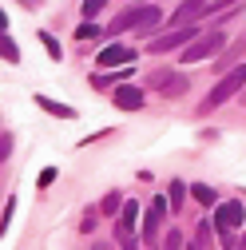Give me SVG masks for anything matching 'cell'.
<instances>
[{
    "label": "cell",
    "instance_id": "7",
    "mask_svg": "<svg viewBox=\"0 0 246 250\" xmlns=\"http://www.w3.org/2000/svg\"><path fill=\"white\" fill-rule=\"evenodd\" d=\"M206 4H210V0H183V8H179V12H171V24L179 28V24L203 20V16H206Z\"/></svg>",
    "mask_w": 246,
    "mask_h": 250
},
{
    "label": "cell",
    "instance_id": "3",
    "mask_svg": "<svg viewBox=\"0 0 246 250\" xmlns=\"http://www.w3.org/2000/svg\"><path fill=\"white\" fill-rule=\"evenodd\" d=\"M242 218H246V210H242V203H219V214H214V227H219V242L223 246H238L234 242V230L242 227Z\"/></svg>",
    "mask_w": 246,
    "mask_h": 250
},
{
    "label": "cell",
    "instance_id": "19",
    "mask_svg": "<svg viewBox=\"0 0 246 250\" xmlns=\"http://www.w3.org/2000/svg\"><path fill=\"white\" fill-rule=\"evenodd\" d=\"M103 12V0H83V16H100Z\"/></svg>",
    "mask_w": 246,
    "mask_h": 250
},
{
    "label": "cell",
    "instance_id": "12",
    "mask_svg": "<svg viewBox=\"0 0 246 250\" xmlns=\"http://www.w3.org/2000/svg\"><path fill=\"white\" fill-rule=\"evenodd\" d=\"M36 104H40V107H44L48 115H56V119H76V111H72V107H64V104H56V100H48V96H40Z\"/></svg>",
    "mask_w": 246,
    "mask_h": 250
},
{
    "label": "cell",
    "instance_id": "25",
    "mask_svg": "<svg viewBox=\"0 0 246 250\" xmlns=\"http://www.w3.org/2000/svg\"><path fill=\"white\" fill-rule=\"evenodd\" d=\"M242 246H246V238H242Z\"/></svg>",
    "mask_w": 246,
    "mask_h": 250
},
{
    "label": "cell",
    "instance_id": "10",
    "mask_svg": "<svg viewBox=\"0 0 246 250\" xmlns=\"http://www.w3.org/2000/svg\"><path fill=\"white\" fill-rule=\"evenodd\" d=\"M135 218H139V207L135 203H123V214H119V242L123 246H131V230H135Z\"/></svg>",
    "mask_w": 246,
    "mask_h": 250
},
{
    "label": "cell",
    "instance_id": "9",
    "mask_svg": "<svg viewBox=\"0 0 246 250\" xmlns=\"http://www.w3.org/2000/svg\"><path fill=\"white\" fill-rule=\"evenodd\" d=\"M135 60V48H123V44H111L100 52V68H115V64H131Z\"/></svg>",
    "mask_w": 246,
    "mask_h": 250
},
{
    "label": "cell",
    "instance_id": "11",
    "mask_svg": "<svg viewBox=\"0 0 246 250\" xmlns=\"http://www.w3.org/2000/svg\"><path fill=\"white\" fill-rule=\"evenodd\" d=\"M159 218H163L159 207H151V210L143 214V238H147V242H155V234H159Z\"/></svg>",
    "mask_w": 246,
    "mask_h": 250
},
{
    "label": "cell",
    "instance_id": "4",
    "mask_svg": "<svg viewBox=\"0 0 246 250\" xmlns=\"http://www.w3.org/2000/svg\"><path fill=\"white\" fill-rule=\"evenodd\" d=\"M226 48V36L223 32H210V36H199L191 48H183V64H199V60H210Z\"/></svg>",
    "mask_w": 246,
    "mask_h": 250
},
{
    "label": "cell",
    "instance_id": "16",
    "mask_svg": "<svg viewBox=\"0 0 246 250\" xmlns=\"http://www.w3.org/2000/svg\"><path fill=\"white\" fill-rule=\"evenodd\" d=\"M214 230H219V227H214V223H199V238H195V246H206Z\"/></svg>",
    "mask_w": 246,
    "mask_h": 250
},
{
    "label": "cell",
    "instance_id": "23",
    "mask_svg": "<svg viewBox=\"0 0 246 250\" xmlns=\"http://www.w3.org/2000/svg\"><path fill=\"white\" fill-rule=\"evenodd\" d=\"M167 246H183V234L179 230H167Z\"/></svg>",
    "mask_w": 246,
    "mask_h": 250
},
{
    "label": "cell",
    "instance_id": "14",
    "mask_svg": "<svg viewBox=\"0 0 246 250\" xmlns=\"http://www.w3.org/2000/svg\"><path fill=\"white\" fill-rule=\"evenodd\" d=\"M100 210H103V214H115V210H123V199H119V195L111 191V195H103V203H100Z\"/></svg>",
    "mask_w": 246,
    "mask_h": 250
},
{
    "label": "cell",
    "instance_id": "5",
    "mask_svg": "<svg viewBox=\"0 0 246 250\" xmlns=\"http://www.w3.org/2000/svg\"><path fill=\"white\" fill-rule=\"evenodd\" d=\"M195 36H199L195 28H187V24H179V28H171L167 36H155V40H151L147 48L155 52V56H163V52H171V48H179V44H187V40H195Z\"/></svg>",
    "mask_w": 246,
    "mask_h": 250
},
{
    "label": "cell",
    "instance_id": "22",
    "mask_svg": "<svg viewBox=\"0 0 246 250\" xmlns=\"http://www.w3.org/2000/svg\"><path fill=\"white\" fill-rule=\"evenodd\" d=\"M76 36H80V40H91V36H100V28H91V24H83V28H80Z\"/></svg>",
    "mask_w": 246,
    "mask_h": 250
},
{
    "label": "cell",
    "instance_id": "17",
    "mask_svg": "<svg viewBox=\"0 0 246 250\" xmlns=\"http://www.w3.org/2000/svg\"><path fill=\"white\" fill-rule=\"evenodd\" d=\"M191 195H195V199H199L203 207H210V203H214V191H210V187H203V183L195 187V191H191Z\"/></svg>",
    "mask_w": 246,
    "mask_h": 250
},
{
    "label": "cell",
    "instance_id": "13",
    "mask_svg": "<svg viewBox=\"0 0 246 250\" xmlns=\"http://www.w3.org/2000/svg\"><path fill=\"white\" fill-rule=\"evenodd\" d=\"M123 76H135L131 68H123V72H115V76H91V87H96V91H103V87H111L115 80H123Z\"/></svg>",
    "mask_w": 246,
    "mask_h": 250
},
{
    "label": "cell",
    "instance_id": "6",
    "mask_svg": "<svg viewBox=\"0 0 246 250\" xmlns=\"http://www.w3.org/2000/svg\"><path fill=\"white\" fill-rule=\"evenodd\" d=\"M151 87L163 91V96H183V91H187V80L179 72H151Z\"/></svg>",
    "mask_w": 246,
    "mask_h": 250
},
{
    "label": "cell",
    "instance_id": "15",
    "mask_svg": "<svg viewBox=\"0 0 246 250\" xmlns=\"http://www.w3.org/2000/svg\"><path fill=\"white\" fill-rule=\"evenodd\" d=\"M167 195H171V210H179V207H183V195H187V187H183V183H171Z\"/></svg>",
    "mask_w": 246,
    "mask_h": 250
},
{
    "label": "cell",
    "instance_id": "18",
    "mask_svg": "<svg viewBox=\"0 0 246 250\" xmlns=\"http://www.w3.org/2000/svg\"><path fill=\"white\" fill-rule=\"evenodd\" d=\"M40 44L48 48V56H52V60H60V44H56V40H52L48 32H40Z\"/></svg>",
    "mask_w": 246,
    "mask_h": 250
},
{
    "label": "cell",
    "instance_id": "21",
    "mask_svg": "<svg viewBox=\"0 0 246 250\" xmlns=\"http://www.w3.org/2000/svg\"><path fill=\"white\" fill-rule=\"evenodd\" d=\"M8 151H12V135L4 131V135H0V159H8Z\"/></svg>",
    "mask_w": 246,
    "mask_h": 250
},
{
    "label": "cell",
    "instance_id": "24",
    "mask_svg": "<svg viewBox=\"0 0 246 250\" xmlns=\"http://www.w3.org/2000/svg\"><path fill=\"white\" fill-rule=\"evenodd\" d=\"M242 104H246V91H242Z\"/></svg>",
    "mask_w": 246,
    "mask_h": 250
},
{
    "label": "cell",
    "instance_id": "1",
    "mask_svg": "<svg viewBox=\"0 0 246 250\" xmlns=\"http://www.w3.org/2000/svg\"><path fill=\"white\" fill-rule=\"evenodd\" d=\"M242 87H246V64H238V68H230V76H223L219 83H214V91L199 104V115H210L214 107H223V104H230L234 96H242Z\"/></svg>",
    "mask_w": 246,
    "mask_h": 250
},
{
    "label": "cell",
    "instance_id": "20",
    "mask_svg": "<svg viewBox=\"0 0 246 250\" xmlns=\"http://www.w3.org/2000/svg\"><path fill=\"white\" fill-rule=\"evenodd\" d=\"M0 52H4V60H12V64H16V60H20V52L12 48V40H8V36H4V48H0Z\"/></svg>",
    "mask_w": 246,
    "mask_h": 250
},
{
    "label": "cell",
    "instance_id": "2",
    "mask_svg": "<svg viewBox=\"0 0 246 250\" xmlns=\"http://www.w3.org/2000/svg\"><path fill=\"white\" fill-rule=\"evenodd\" d=\"M151 24H159V8L155 4H135L127 12H119L111 20V32H127V28H135V32H147Z\"/></svg>",
    "mask_w": 246,
    "mask_h": 250
},
{
    "label": "cell",
    "instance_id": "8",
    "mask_svg": "<svg viewBox=\"0 0 246 250\" xmlns=\"http://www.w3.org/2000/svg\"><path fill=\"white\" fill-rule=\"evenodd\" d=\"M115 107H123V111H139V107H143V91H139L135 83L115 87Z\"/></svg>",
    "mask_w": 246,
    "mask_h": 250
}]
</instances>
